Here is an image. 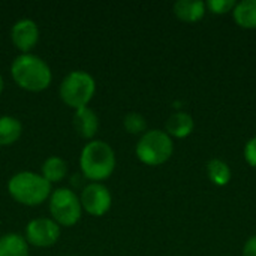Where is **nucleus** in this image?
Here are the masks:
<instances>
[{"label": "nucleus", "instance_id": "nucleus-1", "mask_svg": "<svg viewBox=\"0 0 256 256\" xmlns=\"http://www.w3.org/2000/svg\"><path fill=\"white\" fill-rule=\"evenodd\" d=\"M10 75L15 84L27 92H42L52 81V72L48 63L30 52L15 57L10 64Z\"/></svg>", "mask_w": 256, "mask_h": 256}, {"label": "nucleus", "instance_id": "nucleus-2", "mask_svg": "<svg viewBox=\"0 0 256 256\" xmlns=\"http://www.w3.org/2000/svg\"><path fill=\"white\" fill-rule=\"evenodd\" d=\"M80 168L90 183L106 180L116 168V153L112 147L102 140H92L81 150Z\"/></svg>", "mask_w": 256, "mask_h": 256}, {"label": "nucleus", "instance_id": "nucleus-3", "mask_svg": "<svg viewBox=\"0 0 256 256\" xmlns=\"http://www.w3.org/2000/svg\"><path fill=\"white\" fill-rule=\"evenodd\" d=\"M8 192L16 202L34 207L50 200L52 190L51 183H48L40 174L21 171L9 178Z\"/></svg>", "mask_w": 256, "mask_h": 256}, {"label": "nucleus", "instance_id": "nucleus-4", "mask_svg": "<svg viewBox=\"0 0 256 256\" xmlns=\"http://www.w3.org/2000/svg\"><path fill=\"white\" fill-rule=\"evenodd\" d=\"M96 93V81L86 70H72L69 72L58 88V94L62 100L74 108L80 110L90 104Z\"/></svg>", "mask_w": 256, "mask_h": 256}, {"label": "nucleus", "instance_id": "nucleus-5", "mask_svg": "<svg viewBox=\"0 0 256 256\" xmlns=\"http://www.w3.org/2000/svg\"><path fill=\"white\" fill-rule=\"evenodd\" d=\"M172 138L160 129H152L144 132L135 148L136 158L148 166H158L165 164L172 156Z\"/></svg>", "mask_w": 256, "mask_h": 256}, {"label": "nucleus", "instance_id": "nucleus-6", "mask_svg": "<svg viewBox=\"0 0 256 256\" xmlns=\"http://www.w3.org/2000/svg\"><path fill=\"white\" fill-rule=\"evenodd\" d=\"M48 201L52 220L58 226H74L81 219L82 207L80 202V196L72 189L58 188L51 192Z\"/></svg>", "mask_w": 256, "mask_h": 256}, {"label": "nucleus", "instance_id": "nucleus-7", "mask_svg": "<svg viewBox=\"0 0 256 256\" xmlns=\"http://www.w3.org/2000/svg\"><path fill=\"white\" fill-rule=\"evenodd\" d=\"M81 207L90 216L100 218L110 212L112 204V196L110 189L102 183H88L80 195Z\"/></svg>", "mask_w": 256, "mask_h": 256}, {"label": "nucleus", "instance_id": "nucleus-8", "mask_svg": "<svg viewBox=\"0 0 256 256\" xmlns=\"http://www.w3.org/2000/svg\"><path fill=\"white\" fill-rule=\"evenodd\" d=\"M60 238V226L48 218L33 219L26 228V242L36 248H50Z\"/></svg>", "mask_w": 256, "mask_h": 256}, {"label": "nucleus", "instance_id": "nucleus-9", "mask_svg": "<svg viewBox=\"0 0 256 256\" xmlns=\"http://www.w3.org/2000/svg\"><path fill=\"white\" fill-rule=\"evenodd\" d=\"M10 39L16 50H20L22 54L28 52L39 40L38 24L30 18L18 20L10 28Z\"/></svg>", "mask_w": 256, "mask_h": 256}, {"label": "nucleus", "instance_id": "nucleus-10", "mask_svg": "<svg viewBox=\"0 0 256 256\" xmlns=\"http://www.w3.org/2000/svg\"><path fill=\"white\" fill-rule=\"evenodd\" d=\"M74 129L75 132L84 138V140H92L94 138V135L98 134L99 129V118L96 116V112L93 110H90L88 106L75 110L74 112V120H72Z\"/></svg>", "mask_w": 256, "mask_h": 256}, {"label": "nucleus", "instance_id": "nucleus-11", "mask_svg": "<svg viewBox=\"0 0 256 256\" xmlns=\"http://www.w3.org/2000/svg\"><path fill=\"white\" fill-rule=\"evenodd\" d=\"M206 3L201 0H178L174 3V14L184 22H196L206 15Z\"/></svg>", "mask_w": 256, "mask_h": 256}, {"label": "nucleus", "instance_id": "nucleus-12", "mask_svg": "<svg viewBox=\"0 0 256 256\" xmlns=\"http://www.w3.org/2000/svg\"><path fill=\"white\" fill-rule=\"evenodd\" d=\"M195 122L190 114L178 111L166 120V134L174 138H186L192 134Z\"/></svg>", "mask_w": 256, "mask_h": 256}, {"label": "nucleus", "instance_id": "nucleus-13", "mask_svg": "<svg viewBox=\"0 0 256 256\" xmlns=\"http://www.w3.org/2000/svg\"><path fill=\"white\" fill-rule=\"evenodd\" d=\"M22 134V124L16 117L0 116V147L15 144Z\"/></svg>", "mask_w": 256, "mask_h": 256}, {"label": "nucleus", "instance_id": "nucleus-14", "mask_svg": "<svg viewBox=\"0 0 256 256\" xmlns=\"http://www.w3.org/2000/svg\"><path fill=\"white\" fill-rule=\"evenodd\" d=\"M0 256H28V243L20 234H4L0 237Z\"/></svg>", "mask_w": 256, "mask_h": 256}, {"label": "nucleus", "instance_id": "nucleus-15", "mask_svg": "<svg viewBox=\"0 0 256 256\" xmlns=\"http://www.w3.org/2000/svg\"><path fill=\"white\" fill-rule=\"evenodd\" d=\"M48 183H58L64 180L68 176V164L64 159L58 156H51L44 160L42 164V174H40Z\"/></svg>", "mask_w": 256, "mask_h": 256}, {"label": "nucleus", "instance_id": "nucleus-16", "mask_svg": "<svg viewBox=\"0 0 256 256\" xmlns=\"http://www.w3.org/2000/svg\"><path fill=\"white\" fill-rule=\"evenodd\" d=\"M234 20L243 28H256V0H243L234 8Z\"/></svg>", "mask_w": 256, "mask_h": 256}, {"label": "nucleus", "instance_id": "nucleus-17", "mask_svg": "<svg viewBox=\"0 0 256 256\" xmlns=\"http://www.w3.org/2000/svg\"><path fill=\"white\" fill-rule=\"evenodd\" d=\"M207 174L216 186H226L231 180V170L228 164L220 159H212L207 164Z\"/></svg>", "mask_w": 256, "mask_h": 256}, {"label": "nucleus", "instance_id": "nucleus-18", "mask_svg": "<svg viewBox=\"0 0 256 256\" xmlns=\"http://www.w3.org/2000/svg\"><path fill=\"white\" fill-rule=\"evenodd\" d=\"M123 126H124L126 132H129L132 135H138V134L146 132L147 122H146L144 116H141L140 112H128L123 118Z\"/></svg>", "mask_w": 256, "mask_h": 256}, {"label": "nucleus", "instance_id": "nucleus-19", "mask_svg": "<svg viewBox=\"0 0 256 256\" xmlns=\"http://www.w3.org/2000/svg\"><path fill=\"white\" fill-rule=\"evenodd\" d=\"M236 2L234 0H210L206 3V8H208L213 14L220 15V14H226L231 9L236 8Z\"/></svg>", "mask_w": 256, "mask_h": 256}, {"label": "nucleus", "instance_id": "nucleus-20", "mask_svg": "<svg viewBox=\"0 0 256 256\" xmlns=\"http://www.w3.org/2000/svg\"><path fill=\"white\" fill-rule=\"evenodd\" d=\"M244 159L250 166L256 168V136L248 141L244 147Z\"/></svg>", "mask_w": 256, "mask_h": 256}, {"label": "nucleus", "instance_id": "nucleus-21", "mask_svg": "<svg viewBox=\"0 0 256 256\" xmlns=\"http://www.w3.org/2000/svg\"><path fill=\"white\" fill-rule=\"evenodd\" d=\"M243 256H256V236L246 242L243 248Z\"/></svg>", "mask_w": 256, "mask_h": 256}, {"label": "nucleus", "instance_id": "nucleus-22", "mask_svg": "<svg viewBox=\"0 0 256 256\" xmlns=\"http://www.w3.org/2000/svg\"><path fill=\"white\" fill-rule=\"evenodd\" d=\"M3 86H4V82H3V76L0 75V93L3 92Z\"/></svg>", "mask_w": 256, "mask_h": 256}]
</instances>
